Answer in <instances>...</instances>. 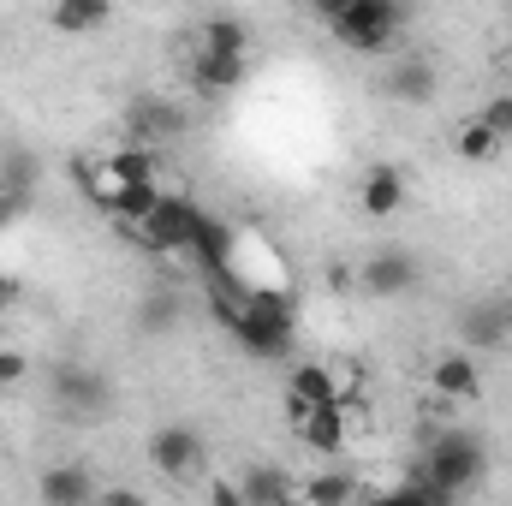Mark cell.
I'll return each mask as SVG.
<instances>
[{"instance_id":"obj_1","label":"cell","mask_w":512,"mask_h":506,"mask_svg":"<svg viewBox=\"0 0 512 506\" xmlns=\"http://www.w3.org/2000/svg\"><path fill=\"white\" fill-rule=\"evenodd\" d=\"M221 322L233 328V340L274 364V358H292V334H298V316H292V298L280 292H233V274H221Z\"/></svg>"},{"instance_id":"obj_2","label":"cell","mask_w":512,"mask_h":506,"mask_svg":"<svg viewBox=\"0 0 512 506\" xmlns=\"http://www.w3.org/2000/svg\"><path fill=\"white\" fill-rule=\"evenodd\" d=\"M483 477H489V447H483V435H471V429H441V435L429 441L423 465H417V483L435 489V495H447V501L471 495Z\"/></svg>"},{"instance_id":"obj_3","label":"cell","mask_w":512,"mask_h":506,"mask_svg":"<svg viewBox=\"0 0 512 506\" xmlns=\"http://www.w3.org/2000/svg\"><path fill=\"white\" fill-rule=\"evenodd\" d=\"M322 18H328L334 42H346L358 54H387L405 30V6H393V0H322Z\"/></svg>"},{"instance_id":"obj_4","label":"cell","mask_w":512,"mask_h":506,"mask_svg":"<svg viewBox=\"0 0 512 506\" xmlns=\"http://www.w3.org/2000/svg\"><path fill=\"white\" fill-rule=\"evenodd\" d=\"M197 233H203V209L185 203V197H173V191H167L143 221H131V239L155 256H185L197 245Z\"/></svg>"},{"instance_id":"obj_5","label":"cell","mask_w":512,"mask_h":506,"mask_svg":"<svg viewBox=\"0 0 512 506\" xmlns=\"http://www.w3.org/2000/svg\"><path fill=\"white\" fill-rule=\"evenodd\" d=\"M340 399H346V387L334 381L328 364H298L292 381H286V417H292V429H298L304 417H316V411L340 405Z\"/></svg>"},{"instance_id":"obj_6","label":"cell","mask_w":512,"mask_h":506,"mask_svg":"<svg viewBox=\"0 0 512 506\" xmlns=\"http://www.w3.org/2000/svg\"><path fill=\"white\" fill-rule=\"evenodd\" d=\"M149 465H155L161 477H197V465H203V435L185 429V423H161V429L149 435Z\"/></svg>"},{"instance_id":"obj_7","label":"cell","mask_w":512,"mask_h":506,"mask_svg":"<svg viewBox=\"0 0 512 506\" xmlns=\"http://www.w3.org/2000/svg\"><path fill=\"white\" fill-rule=\"evenodd\" d=\"M435 90H441V72H435L429 54H399V60L387 66V96H393V102H405V108H429Z\"/></svg>"},{"instance_id":"obj_8","label":"cell","mask_w":512,"mask_h":506,"mask_svg":"<svg viewBox=\"0 0 512 506\" xmlns=\"http://www.w3.org/2000/svg\"><path fill=\"white\" fill-rule=\"evenodd\" d=\"M459 340H465V352H489V346H507V340H512L507 298H477V304L459 316Z\"/></svg>"},{"instance_id":"obj_9","label":"cell","mask_w":512,"mask_h":506,"mask_svg":"<svg viewBox=\"0 0 512 506\" xmlns=\"http://www.w3.org/2000/svg\"><path fill=\"white\" fill-rule=\"evenodd\" d=\"M358 209H364L370 221H393V215L405 209V173H399L393 161H376V167L358 179Z\"/></svg>"},{"instance_id":"obj_10","label":"cell","mask_w":512,"mask_h":506,"mask_svg":"<svg viewBox=\"0 0 512 506\" xmlns=\"http://www.w3.org/2000/svg\"><path fill=\"white\" fill-rule=\"evenodd\" d=\"M358 286H364L370 298H399V292H411V286H417V256L376 251L364 268H358Z\"/></svg>"},{"instance_id":"obj_11","label":"cell","mask_w":512,"mask_h":506,"mask_svg":"<svg viewBox=\"0 0 512 506\" xmlns=\"http://www.w3.org/2000/svg\"><path fill=\"white\" fill-rule=\"evenodd\" d=\"M251 48V24L239 12H209L203 30H197V54H215V60H245Z\"/></svg>"},{"instance_id":"obj_12","label":"cell","mask_w":512,"mask_h":506,"mask_svg":"<svg viewBox=\"0 0 512 506\" xmlns=\"http://www.w3.org/2000/svg\"><path fill=\"white\" fill-rule=\"evenodd\" d=\"M30 203H36V161L18 155V161H6V173H0V233L18 227V221L30 215Z\"/></svg>"},{"instance_id":"obj_13","label":"cell","mask_w":512,"mask_h":506,"mask_svg":"<svg viewBox=\"0 0 512 506\" xmlns=\"http://www.w3.org/2000/svg\"><path fill=\"white\" fill-rule=\"evenodd\" d=\"M36 495H42V506H96V477L84 465H48Z\"/></svg>"},{"instance_id":"obj_14","label":"cell","mask_w":512,"mask_h":506,"mask_svg":"<svg viewBox=\"0 0 512 506\" xmlns=\"http://www.w3.org/2000/svg\"><path fill=\"white\" fill-rule=\"evenodd\" d=\"M239 506H298V483L280 465H251L239 477Z\"/></svg>"},{"instance_id":"obj_15","label":"cell","mask_w":512,"mask_h":506,"mask_svg":"<svg viewBox=\"0 0 512 506\" xmlns=\"http://www.w3.org/2000/svg\"><path fill=\"white\" fill-rule=\"evenodd\" d=\"M298 441L304 447H316V453H346V441H352V417H346V399L340 405H328V411H316V417H304L298 423Z\"/></svg>"},{"instance_id":"obj_16","label":"cell","mask_w":512,"mask_h":506,"mask_svg":"<svg viewBox=\"0 0 512 506\" xmlns=\"http://www.w3.org/2000/svg\"><path fill=\"white\" fill-rule=\"evenodd\" d=\"M429 381H435V393H441V399H477L483 370H477V358H471V352H441V358H435V370H429Z\"/></svg>"},{"instance_id":"obj_17","label":"cell","mask_w":512,"mask_h":506,"mask_svg":"<svg viewBox=\"0 0 512 506\" xmlns=\"http://www.w3.org/2000/svg\"><path fill=\"white\" fill-rule=\"evenodd\" d=\"M54 399H60L66 411H102V405H108V381L96 376V370H78V364H72V370L54 376Z\"/></svg>"},{"instance_id":"obj_18","label":"cell","mask_w":512,"mask_h":506,"mask_svg":"<svg viewBox=\"0 0 512 506\" xmlns=\"http://www.w3.org/2000/svg\"><path fill=\"white\" fill-rule=\"evenodd\" d=\"M131 131H137V149H149V143H167V137H179L185 131V114L173 108V102H137L131 108Z\"/></svg>"},{"instance_id":"obj_19","label":"cell","mask_w":512,"mask_h":506,"mask_svg":"<svg viewBox=\"0 0 512 506\" xmlns=\"http://www.w3.org/2000/svg\"><path fill=\"white\" fill-rule=\"evenodd\" d=\"M108 18H114L108 0H60V6H48V24H54L60 36H90V30H102Z\"/></svg>"},{"instance_id":"obj_20","label":"cell","mask_w":512,"mask_h":506,"mask_svg":"<svg viewBox=\"0 0 512 506\" xmlns=\"http://www.w3.org/2000/svg\"><path fill=\"white\" fill-rule=\"evenodd\" d=\"M191 78H197V90H203V96H227V90H239V84H245V60L197 54V60H191Z\"/></svg>"},{"instance_id":"obj_21","label":"cell","mask_w":512,"mask_h":506,"mask_svg":"<svg viewBox=\"0 0 512 506\" xmlns=\"http://www.w3.org/2000/svg\"><path fill=\"white\" fill-rule=\"evenodd\" d=\"M453 149H459V161H477V167H483V161H495V155H501V149H507V143H501V137H495V131L483 126V120H477V114H471V120H465V126H459V137H453Z\"/></svg>"},{"instance_id":"obj_22","label":"cell","mask_w":512,"mask_h":506,"mask_svg":"<svg viewBox=\"0 0 512 506\" xmlns=\"http://www.w3.org/2000/svg\"><path fill=\"white\" fill-rule=\"evenodd\" d=\"M298 506H352V483L346 477H310L304 489H298Z\"/></svg>"},{"instance_id":"obj_23","label":"cell","mask_w":512,"mask_h":506,"mask_svg":"<svg viewBox=\"0 0 512 506\" xmlns=\"http://www.w3.org/2000/svg\"><path fill=\"white\" fill-rule=\"evenodd\" d=\"M370 506H453V501H447V495H435V489H423V483L411 477V483H399V489L376 495Z\"/></svg>"},{"instance_id":"obj_24","label":"cell","mask_w":512,"mask_h":506,"mask_svg":"<svg viewBox=\"0 0 512 506\" xmlns=\"http://www.w3.org/2000/svg\"><path fill=\"white\" fill-rule=\"evenodd\" d=\"M477 120L495 131L501 143H512V96H495V102H483V108H477Z\"/></svg>"},{"instance_id":"obj_25","label":"cell","mask_w":512,"mask_h":506,"mask_svg":"<svg viewBox=\"0 0 512 506\" xmlns=\"http://www.w3.org/2000/svg\"><path fill=\"white\" fill-rule=\"evenodd\" d=\"M24 376H30V364H24V352H6V346H0V387H18Z\"/></svg>"},{"instance_id":"obj_26","label":"cell","mask_w":512,"mask_h":506,"mask_svg":"<svg viewBox=\"0 0 512 506\" xmlns=\"http://www.w3.org/2000/svg\"><path fill=\"white\" fill-rule=\"evenodd\" d=\"M96 506H149V501L131 495V489H108V495H96Z\"/></svg>"},{"instance_id":"obj_27","label":"cell","mask_w":512,"mask_h":506,"mask_svg":"<svg viewBox=\"0 0 512 506\" xmlns=\"http://www.w3.org/2000/svg\"><path fill=\"white\" fill-rule=\"evenodd\" d=\"M6 310H12V280L0 274V316H6Z\"/></svg>"},{"instance_id":"obj_28","label":"cell","mask_w":512,"mask_h":506,"mask_svg":"<svg viewBox=\"0 0 512 506\" xmlns=\"http://www.w3.org/2000/svg\"><path fill=\"white\" fill-rule=\"evenodd\" d=\"M507 322H512V292H507Z\"/></svg>"},{"instance_id":"obj_29","label":"cell","mask_w":512,"mask_h":506,"mask_svg":"<svg viewBox=\"0 0 512 506\" xmlns=\"http://www.w3.org/2000/svg\"><path fill=\"white\" fill-rule=\"evenodd\" d=\"M0 161H6V143H0Z\"/></svg>"}]
</instances>
